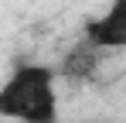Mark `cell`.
Segmentation results:
<instances>
[{"label":"cell","mask_w":126,"mask_h":123,"mask_svg":"<svg viewBox=\"0 0 126 123\" xmlns=\"http://www.w3.org/2000/svg\"><path fill=\"white\" fill-rule=\"evenodd\" d=\"M58 65H17L0 89V116L14 123H58Z\"/></svg>","instance_id":"1"},{"label":"cell","mask_w":126,"mask_h":123,"mask_svg":"<svg viewBox=\"0 0 126 123\" xmlns=\"http://www.w3.org/2000/svg\"><path fill=\"white\" fill-rule=\"evenodd\" d=\"M82 38L102 51H126V0H112L99 17H89Z\"/></svg>","instance_id":"2"},{"label":"cell","mask_w":126,"mask_h":123,"mask_svg":"<svg viewBox=\"0 0 126 123\" xmlns=\"http://www.w3.org/2000/svg\"><path fill=\"white\" fill-rule=\"evenodd\" d=\"M102 48H95L92 41H79L62 62H58V75L62 79H72V82H89L99 75V68H102Z\"/></svg>","instance_id":"3"}]
</instances>
